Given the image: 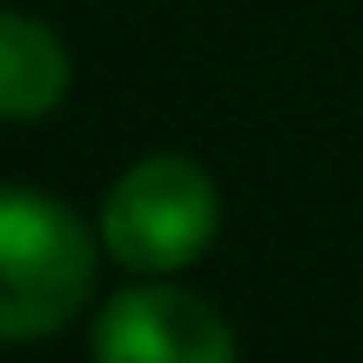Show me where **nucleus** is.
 Segmentation results:
<instances>
[{"label": "nucleus", "instance_id": "obj_4", "mask_svg": "<svg viewBox=\"0 0 363 363\" xmlns=\"http://www.w3.org/2000/svg\"><path fill=\"white\" fill-rule=\"evenodd\" d=\"M67 40L40 13L7 7L0 13V115L7 121H40L67 101Z\"/></svg>", "mask_w": 363, "mask_h": 363}, {"label": "nucleus", "instance_id": "obj_3", "mask_svg": "<svg viewBox=\"0 0 363 363\" xmlns=\"http://www.w3.org/2000/svg\"><path fill=\"white\" fill-rule=\"evenodd\" d=\"M242 337L208 296L182 289L175 276H142L88 316L94 363H235Z\"/></svg>", "mask_w": 363, "mask_h": 363}, {"label": "nucleus", "instance_id": "obj_1", "mask_svg": "<svg viewBox=\"0 0 363 363\" xmlns=\"http://www.w3.org/2000/svg\"><path fill=\"white\" fill-rule=\"evenodd\" d=\"M101 256V229H88L61 195L7 182L0 189V343L61 337L81 310H94Z\"/></svg>", "mask_w": 363, "mask_h": 363}, {"label": "nucleus", "instance_id": "obj_2", "mask_svg": "<svg viewBox=\"0 0 363 363\" xmlns=\"http://www.w3.org/2000/svg\"><path fill=\"white\" fill-rule=\"evenodd\" d=\"M108 242V262L128 276H182L189 262L208 256L222 229V189L182 148H155V155L128 162L101 195L94 216Z\"/></svg>", "mask_w": 363, "mask_h": 363}]
</instances>
